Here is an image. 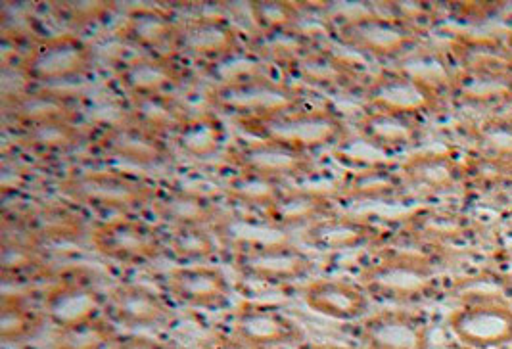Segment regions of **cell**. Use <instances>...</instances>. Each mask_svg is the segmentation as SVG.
Masks as SVG:
<instances>
[{
  "instance_id": "obj_32",
  "label": "cell",
  "mask_w": 512,
  "mask_h": 349,
  "mask_svg": "<svg viewBox=\"0 0 512 349\" xmlns=\"http://www.w3.org/2000/svg\"><path fill=\"white\" fill-rule=\"evenodd\" d=\"M447 54L461 75L512 81V52L505 39L459 35L447 45Z\"/></svg>"
},
{
  "instance_id": "obj_22",
  "label": "cell",
  "mask_w": 512,
  "mask_h": 349,
  "mask_svg": "<svg viewBox=\"0 0 512 349\" xmlns=\"http://www.w3.org/2000/svg\"><path fill=\"white\" fill-rule=\"evenodd\" d=\"M357 334L367 349H430L432 346L430 319L405 307L369 313L359 321Z\"/></svg>"
},
{
  "instance_id": "obj_1",
  "label": "cell",
  "mask_w": 512,
  "mask_h": 349,
  "mask_svg": "<svg viewBox=\"0 0 512 349\" xmlns=\"http://www.w3.org/2000/svg\"><path fill=\"white\" fill-rule=\"evenodd\" d=\"M326 37L350 54L390 66H396L419 48L426 47V35L419 22L396 2L328 18Z\"/></svg>"
},
{
  "instance_id": "obj_16",
  "label": "cell",
  "mask_w": 512,
  "mask_h": 349,
  "mask_svg": "<svg viewBox=\"0 0 512 349\" xmlns=\"http://www.w3.org/2000/svg\"><path fill=\"white\" fill-rule=\"evenodd\" d=\"M148 213L167 231L213 229L227 231L229 213L210 192L185 185H163Z\"/></svg>"
},
{
  "instance_id": "obj_13",
  "label": "cell",
  "mask_w": 512,
  "mask_h": 349,
  "mask_svg": "<svg viewBox=\"0 0 512 349\" xmlns=\"http://www.w3.org/2000/svg\"><path fill=\"white\" fill-rule=\"evenodd\" d=\"M91 154L100 158V163H125L144 169L165 167L177 160L171 140L162 139L123 117L96 125Z\"/></svg>"
},
{
  "instance_id": "obj_4",
  "label": "cell",
  "mask_w": 512,
  "mask_h": 349,
  "mask_svg": "<svg viewBox=\"0 0 512 349\" xmlns=\"http://www.w3.org/2000/svg\"><path fill=\"white\" fill-rule=\"evenodd\" d=\"M317 100L313 94L280 77L277 70L259 71L231 81L213 83L204 91V106L234 127L282 116Z\"/></svg>"
},
{
  "instance_id": "obj_42",
  "label": "cell",
  "mask_w": 512,
  "mask_h": 349,
  "mask_svg": "<svg viewBox=\"0 0 512 349\" xmlns=\"http://www.w3.org/2000/svg\"><path fill=\"white\" fill-rule=\"evenodd\" d=\"M472 156L488 162L512 163V114H495L470 129Z\"/></svg>"
},
{
  "instance_id": "obj_19",
  "label": "cell",
  "mask_w": 512,
  "mask_h": 349,
  "mask_svg": "<svg viewBox=\"0 0 512 349\" xmlns=\"http://www.w3.org/2000/svg\"><path fill=\"white\" fill-rule=\"evenodd\" d=\"M227 326L225 332L257 348H298L307 342L302 326L273 303L242 302L229 313Z\"/></svg>"
},
{
  "instance_id": "obj_29",
  "label": "cell",
  "mask_w": 512,
  "mask_h": 349,
  "mask_svg": "<svg viewBox=\"0 0 512 349\" xmlns=\"http://www.w3.org/2000/svg\"><path fill=\"white\" fill-rule=\"evenodd\" d=\"M447 326L453 338L478 349H501L512 344L511 305H470L455 307Z\"/></svg>"
},
{
  "instance_id": "obj_17",
  "label": "cell",
  "mask_w": 512,
  "mask_h": 349,
  "mask_svg": "<svg viewBox=\"0 0 512 349\" xmlns=\"http://www.w3.org/2000/svg\"><path fill=\"white\" fill-rule=\"evenodd\" d=\"M171 302L198 311H223L233 303V284L215 265H177L158 275Z\"/></svg>"
},
{
  "instance_id": "obj_11",
  "label": "cell",
  "mask_w": 512,
  "mask_h": 349,
  "mask_svg": "<svg viewBox=\"0 0 512 349\" xmlns=\"http://www.w3.org/2000/svg\"><path fill=\"white\" fill-rule=\"evenodd\" d=\"M192 66L179 56L131 54L112 64V85L121 100L140 96H181L194 83Z\"/></svg>"
},
{
  "instance_id": "obj_35",
  "label": "cell",
  "mask_w": 512,
  "mask_h": 349,
  "mask_svg": "<svg viewBox=\"0 0 512 349\" xmlns=\"http://www.w3.org/2000/svg\"><path fill=\"white\" fill-rule=\"evenodd\" d=\"M0 271L6 284H24L56 277L48 250L10 229H2Z\"/></svg>"
},
{
  "instance_id": "obj_18",
  "label": "cell",
  "mask_w": 512,
  "mask_h": 349,
  "mask_svg": "<svg viewBox=\"0 0 512 349\" xmlns=\"http://www.w3.org/2000/svg\"><path fill=\"white\" fill-rule=\"evenodd\" d=\"M54 279L41 300L48 325L68 328L106 317V294L89 277L68 273Z\"/></svg>"
},
{
  "instance_id": "obj_2",
  "label": "cell",
  "mask_w": 512,
  "mask_h": 349,
  "mask_svg": "<svg viewBox=\"0 0 512 349\" xmlns=\"http://www.w3.org/2000/svg\"><path fill=\"white\" fill-rule=\"evenodd\" d=\"M160 185L110 165H81L66 171L56 192L60 200L104 219L148 213Z\"/></svg>"
},
{
  "instance_id": "obj_33",
  "label": "cell",
  "mask_w": 512,
  "mask_h": 349,
  "mask_svg": "<svg viewBox=\"0 0 512 349\" xmlns=\"http://www.w3.org/2000/svg\"><path fill=\"white\" fill-rule=\"evenodd\" d=\"M302 298L311 311L342 323L363 321L371 309L369 294L353 280H311L303 286Z\"/></svg>"
},
{
  "instance_id": "obj_30",
  "label": "cell",
  "mask_w": 512,
  "mask_h": 349,
  "mask_svg": "<svg viewBox=\"0 0 512 349\" xmlns=\"http://www.w3.org/2000/svg\"><path fill=\"white\" fill-rule=\"evenodd\" d=\"M409 194L442 196L466 185L465 160L447 150L415 152L399 163Z\"/></svg>"
},
{
  "instance_id": "obj_24",
  "label": "cell",
  "mask_w": 512,
  "mask_h": 349,
  "mask_svg": "<svg viewBox=\"0 0 512 349\" xmlns=\"http://www.w3.org/2000/svg\"><path fill=\"white\" fill-rule=\"evenodd\" d=\"M106 317L129 330L160 328L175 321V309L162 290L139 282H121L106 294Z\"/></svg>"
},
{
  "instance_id": "obj_40",
  "label": "cell",
  "mask_w": 512,
  "mask_h": 349,
  "mask_svg": "<svg viewBox=\"0 0 512 349\" xmlns=\"http://www.w3.org/2000/svg\"><path fill=\"white\" fill-rule=\"evenodd\" d=\"M288 185L248 171H233L223 183V198L229 206L259 217Z\"/></svg>"
},
{
  "instance_id": "obj_6",
  "label": "cell",
  "mask_w": 512,
  "mask_h": 349,
  "mask_svg": "<svg viewBox=\"0 0 512 349\" xmlns=\"http://www.w3.org/2000/svg\"><path fill=\"white\" fill-rule=\"evenodd\" d=\"M280 77L317 98L323 96H361L371 73L348 52L319 37L305 43L292 56L275 66Z\"/></svg>"
},
{
  "instance_id": "obj_44",
  "label": "cell",
  "mask_w": 512,
  "mask_h": 349,
  "mask_svg": "<svg viewBox=\"0 0 512 349\" xmlns=\"http://www.w3.org/2000/svg\"><path fill=\"white\" fill-rule=\"evenodd\" d=\"M50 14L75 29L104 24L116 14V2H48Z\"/></svg>"
},
{
  "instance_id": "obj_38",
  "label": "cell",
  "mask_w": 512,
  "mask_h": 349,
  "mask_svg": "<svg viewBox=\"0 0 512 349\" xmlns=\"http://www.w3.org/2000/svg\"><path fill=\"white\" fill-rule=\"evenodd\" d=\"M313 10V2L288 0H254L248 2L252 37L277 39L305 31V18Z\"/></svg>"
},
{
  "instance_id": "obj_3",
  "label": "cell",
  "mask_w": 512,
  "mask_h": 349,
  "mask_svg": "<svg viewBox=\"0 0 512 349\" xmlns=\"http://www.w3.org/2000/svg\"><path fill=\"white\" fill-rule=\"evenodd\" d=\"M357 282L374 302L415 305L445 294L438 254L382 246L359 269Z\"/></svg>"
},
{
  "instance_id": "obj_31",
  "label": "cell",
  "mask_w": 512,
  "mask_h": 349,
  "mask_svg": "<svg viewBox=\"0 0 512 349\" xmlns=\"http://www.w3.org/2000/svg\"><path fill=\"white\" fill-rule=\"evenodd\" d=\"M342 204H388L409 194L399 163L378 162L348 169L332 190Z\"/></svg>"
},
{
  "instance_id": "obj_45",
  "label": "cell",
  "mask_w": 512,
  "mask_h": 349,
  "mask_svg": "<svg viewBox=\"0 0 512 349\" xmlns=\"http://www.w3.org/2000/svg\"><path fill=\"white\" fill-rule=\"evenodd\" d=\"M466 183H478L486 188H512V163L488 162L476 156L465 160Z\"/></svg>"
},
{
  "instance_id": "obj_20",
  "label": "cell",
  "mask_w": 512,
  "mask_h": 349,
  "mask_svg": "<svg viewBox=\"0 0 512 349\" xmlns=\"http://www.w3.org/2000/svg\"><path fill=\"white\" fill-rule=\"evenodd\" d=\"M390 231L369 217L338 211L302 233V242L319 254H346L363 248H382L390 240Z\"/></svg>"
},
{
  "instance_id": "obj_34",
  "label": "cell",
  "mask_w": 512,
  "mask_h": 349,
  "mask_svg": "<svg viewBox=\"0 0 512 349\" xmlns=\"http://www.w3.org/2000/svg\"><path fill=\"white\" fill-rule=\"evenodd\" d=\"M171 144L175 152L187 160L204 163L221 156L225 158L231 148V139L225 119L204 106L202 110H192L187 123L171 139Z\"/></svg>"
},
{
  "instance_id": "obj_28",
  "label": "cell",
  "mask_w": 512,
  "mask_h": 349,
  "mask_svg": "<svg viewBox=\"0 0 512 349\" xmlns=\"http://www.w3.org/2000/svg\"><path fill=\"white\" fill-rule=\"evenodd\" d=\"M353 135L371 148L378 158L390 160L415 150L422 140V121L363 108L351 123Z\"/></svg>"
},
{
  "instance_id": "obj_7",
  "label": "cell",
  "mask_w": 512,
  "mask_h": 349,
  "mask_svg": "<svg viewBox=\"0 0 512 349\" xmlns=\"http://www.w3.org/2000/svg\"><path fill=\"white\" fill-rule=\"evenodd\" d=\"M10 62H16L31 87L62 89L93 73L96 50L77 33H58L45 35Z\"/></svg>"
},
{
  "instance_id": "obj_41",
  "label": "cell",
  "mask_w": 512,
  "mask_h": 349,
  "mask_svg": "<svg viewBox=\"0 0 512 349\" xmlns=\"http://www.w3.org/2000/svg\"><path fill=\"white\" fill-rule=\"evenodd\" d=\"M47 319L41 305L31 303L25 294H4L0 300V340L22 344L41 332Z\"/></svg>"
},
{
  "instance_id": "obj_48",
  "label": "cell",
  "mask_w": 512,
  "mask_h": 349,
  "mask_svg": "<svg viewBox=\"0 0 512 349\" xmlns=\"http://www.w3.org/2000/svg\"><path fill=\"white\" fill-rule=\"evenodd\" d=\"M296 349H367V348H348V346H336V344H315V342H305Z\"/></svg>"
},
{
  "instance_id": "obj_46",
  "label": "cell",
  "mask_w": 512,
  "mask_h": 349,
  "mask_svg": "<svg viewBox=\"0 0 512 349\" xmlns=\"http://www.w3.org/2000/svg\"><path fill=\"white\" fill-rule=\"evenodd\" d=\"M110 349H183L171 342H163L158 338L142 336V334H119L114 346Z\"/></svg>"
},
{
  "instance_id": "obj_25",
  "label": "cell",
  "mask_w": 512,
  "mask_h": 349,
  "mask_svg": "<svg viewBox=\"0 0 512 349\" xmlns=\"http://www.w3.org/2000/svg\"><path fill=\"white\" fill-rule=\"evenodd\" d=\"M96 125L83 121H50L14 129L16 148L31 158L54 162L60 158H71L81 150L93 146Z\"/></svg>"
},
{
  "instance_id": "obj_36",
  "label": "cell",
  "mask_w": 512,
  "mask_h": 349,
  "mask_svg": "<svg viewBox=\"0 0 512 349\" xmlns=\"http://www.w3.org/2000/svg\"><path fill=\"white\" fill-rule=\"evenodd\" d=\"M192 114L181 96H140L121 100V117L142 129L171 140Z\"/></svg>"
},
{
  "instance_id": "obj_49",
  "label": "cell",
  "mask_w": 512,
  "mask_h": 349,
  "mask_svg": "<svg viewBox=\"0 0 512 349\" xmlns=\"http://www.w3.org/2000/svg\"><path fill=\"white\" fill-rule=\"evenodd\" d=\"M440 349H478V348H470V346H465V344H461V342H449V344H445L443 348Z\"/></svg>"
},
{
  "instance_id": "obj_43",
  "label": "cell",
  "mask_w": 512,
  "mask_h": 349,
  "mask_svg": "<svg viewBox=\"0 0 512 349\" xmlns=\"http://www.w3.org/2000/svg\"><path fill=\"white\" fill-rule=\"evenodd\" d=\"M119 332L108 317H100L81 325L68 328H54L52 349H110L114 346Z\"/></svg>"
},
{
  "instance_id": "obj_39",
  "label": "cell",
  "mask_w": 512,
  "mask_h": 349,
  "mask_svg": "<svg viewBox=\"0 0 512 349\" xmlns=\"http://www.w3.org/2000/svg\"><path fill=\"white\" fill-rule=\"evenodd\" d=\"M445 296L457 307L511 305L512 277L497 269H478L445 284Z\"/></svg>"
},
{
  "instance_id": "obj_10",
  "label": "cell",
  "mask_w": 512,
  "mask_h": 349,
  "mask_svg": "<svg viewBox=\"0 0 512 349\" xmlns=\"http://www.w3.org/2000/svg\"><path fill=\"white\" fill-rule=\"evenodd\" d=\"M248 47H252V35H244L231 18L200 12L181 18L175 52L188 66H198L204 73Z\"/></svg>"
},
{
  "instance_id": "obj_14",
  "label": "cell",
  "mask_w": 512,
  "mask_h": 349,
  "mask_svg": "<svg viewBox=\"0 0 512 349\" xmlns=\"http://www.w3.org/2000/svg\"><path fill=\"white\" fill-rule=\"evenodd\" d=\"M359 98L363 108L419 121L436 114L445 102L440 91L394 66L374 73Z\"/></svg>"
},
{
  "instance_id": "obj_37",
  "label": "cell",
  "mask_w": 512,
  "mask_h": 349,
  "mask_svg": "<svg viewBox=\"0 0 512 349\" xmlns=\"http://www.w3.org/2000/svg\"><path fill=\"white\" fill-rule=\"evenodd\" d=\"M167 231V229H165ZM233 238L227 231L177 229L167 231V257L179 265H215L227 259Z\"/></svg>"
},
{
  "instance_id": "obj_9",
  "label": "cell",
  "mask_w": 512,
  "mask_h": 349,
  "mask_svg": "<svg viewBox=\"0 0 512 349\" xmlns=\"http://www.w3.org/2000/svg\"><path fill=\"white\" fill-rule=\"evenodd\" d=\"M89 242L98 256L121 267H146L167 257V231L140 215L96 221Z\"/></svg>"
},
{
  "instance_id": "obj_8",
  "label": "cell",
  "mask_w": 512,
  "mask_h": 349,
  "mask_svg": "<svg viewBox=\"0 0 512 349\" xmlns=\"http://www.w3.org/2000/svg\"><path fill=\"white\" fill-rule=\"evenodd\" d=\"M227 261L242 280L282 288L307 280L317 261L288 240H233Z\"/></svg>"
},
{
  "instance_id": "obj_12",
  "label": "cell",
  "mask_w": 512,
  "mask_h": 349,
  "mask_svg": "<svg viewBox=\"0 0 512 349\" xmlns=\"http://www.w3.org/2000/svg\"><path fill=\"white\" fill-rule=\"evenodd\" d=\"M2 229L22 234L50 252L56 246L77 244L91 238L93 225H89V213L64 200H56L4 210Z\"/></svg>"
},
{
  "instance_id": "obj_50",
  "label": "cell",
  "mask_w": 512,
  "mask_h": 349,
  "mask_svg": "<svg viewBox=\"0 0 512 349\" xmlns=\"http://www.w3.org/2000/svg\"><path fill=\"white\" fill-rule=\"evenodd\" d=\"M505 41H507V45H509V48H511L512 52V29L507 33V37H505Z\"/></svg>"
},
{
  "instance_id": "obj_5",
  "label": "cell",
  "mask_w": 512,
  "mask_h": 349,
  "mask_svg": "<svg viewBox=\"0 0 512 349\" xmlns=\"http://www.w3.org/2000/svg\"><path fill=\"white\" fill-rule=\"evenodd\" d=\"M248 139L273 140L307 156L336 152L353 137V127L328 100H317L300 110L238 127Z\"/></svg>"
},
{
  "instance_id": "obj_15",
  "label": "cell",
  "mask_w": 512,
  "mask_h": 349,
  "mask_svg": "<svg viewBox=\"0 0 512 349\" xmlns=\"http://www.w3.org/2000/svg\"><path fill=\"white\" fill-rule=\"evenodd\" d=\"M223 160L233 171L256 173L284 185L309 179L319 171V165L313 156H307L273 140H236Z\"/></svg>"
},
{
  "instance_id": "obj_47",
  "label": "cell",
  "mask_w": 512,
  "mask_h": 349,
  "mask_svg": "<svg viewBox=\"0 0 512 349\" xmlns=\"http://www.w3.org/2000/svg\"><path fill=\"white\" fill-rule=\"evenodd\" d=\"M200 349H263L234 336L231 332H217L202 342Z\"/></svg>"
},
{
  "instance_id": "obj_26",
  "label": "cell",
  "mask_w": 512,
  "mask_h": 349,
  "mask_svg": "<svg viewBox=\"0 0 512 349\" xmlns=\"http://www.w3.org/2000/svg\"><path fill=\"white\" fill-rule=\"evenodd\" d=\"M2 117L12 129L50 121H83L85 100L62 89L31 87L14 98L2 100Z\"/></svg>"
},
{
  "instance_id": "obj_21",
  "label": "cell",
  "mask_w": 512,
  "mask_h": 349,
  "mask_svg": "<svg viewBox=\"0 0 512 349\" xmlns=\"http://www.w3.org/2000/svg\"><path fill=\"white\" fill-rule=\"evenodd\" d=\"M390 233V240L397 238L417 250L438 254L449 246L468 240L474 233V227L470 217L459 211L419 208L401 217L396 231Z\"/></svg>"
},
{
  "instance_id": "obj_27",
  "label": "cell",
  "mask_w": 512,
  "mask_h": 349,
  "mask_svg": "<svg viewBox=\"0 0 512 349\" xmlns=\"http://www.w3.org/2000/svg\"><path fill=\"white\" fill-rule=\"evenodd\" d=\"M340 211L332 190L288 185L257 219L275 231H305Z\"/></svg>"
},
{
  "instance_id": "obj_23",
  "label": "cell",
  "mask_w": 512,
  "mask_h": 349,
  "mask_svg": "<svg viewBox=\"0 0 512 349\" xmlns=\"http://www.w3.org/2000/svg\"><path fill=\"white\" fill-rule=\"evenodd\" d=\"M181 16L162 6H135L123 14L117 24L116 37L137 54L177 56V37Z\"/></svg>"
}]
</instances>
